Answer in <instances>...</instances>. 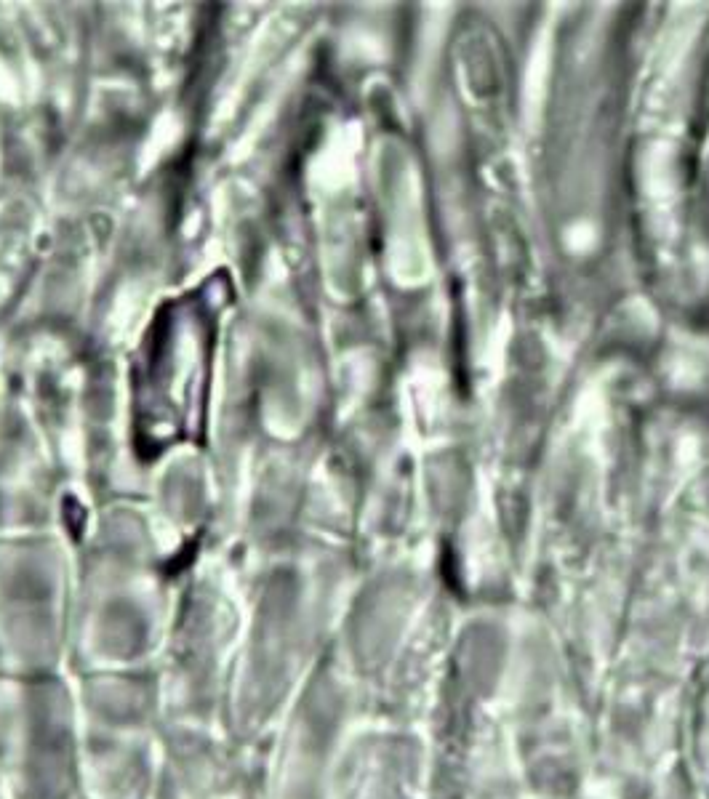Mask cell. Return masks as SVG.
<instances>
[{
	"mask_svg": "<svg viewBox=\"0 0 709 799\" xmlns=\"http://www.w3.org/2000/svg\"><path fill=\"white\" fill-rule=\"evenodd\" d=\"M235 296L216 272L155 312L131 365V435L139 459L206 435L208 387L224 307Z\"/></svg>",
	"mask_w": 709,
	"mask_h": 799,
	"instance_id": "6da1fadb",
	"label": "cell"
}]
</instances>
